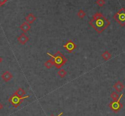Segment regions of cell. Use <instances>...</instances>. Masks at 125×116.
<instances>
[{"label":"cell","instance_id":"6da1fadb","mask_svg":"<svg viewBox=\"0 0 125 116\" xmlns=\"http://www.w3.org/2000/svg\"><path fill=\"white\" fill-rule=\"evenodd\" d=\"M89 24L99 34L104 31L110 25V21L100 12L95 13Z\"/></svg>","mask_w":125,"mask_h":116},{"label":"cell","instance_id":"7a4b0ae2","mask_svg":"<svg viewBox=\"0 0 125 116\" xmlns=\"http://www.w3.org/2000/svg\"><path fill=\"white\" fill-rule=\"evenodd\" d=\"M46 54L51 57V59L54 62V64L57 69H61L68 61L67 58L60 51L56 52L54 55L51 54L50 52H47Z\"/></svg>","mask_w":125,"mask_h":116},{"label":"cell","instance_id":"3957f363","mask_svg":"<svg viewBox=\"0 0 125 116\" xmlns=\"http://www.w3.org/2000/svg\"><path fill=\"white\" fill-rule=\"evenodd\" d=\"M29 97V96H24V97H20V96H17V94L13 93V94L9 97L8 100L9 102L13 107L17 108V107H19V106L20 105V104L22 103L23 100L26 99V98H28Z\"/></svg>","mask_w":125,"mask_h":116},{"label":"cell","instance_id":"277c9868","mask_svg":"<svg viewBox=\"0 0 125 116\" xmlns=\"http://www.w3.org/2000/svg\"><path fill=\"white\" fill-rule=\"evenodd\" d=\"M114 18L115 20L121 26H125V8L120 9L118 12L114 15Z\"/></svg>","mask_w":125,"mask_h":116},{"label":"cell","instance_id":"5b68a950","mask_svg":"<svg viewBox=\"0 0 125 116\" xmlns=\"http://www.w3.org/2000/svg\"><path fill=\"white\" fill-rule=\"evenodd\" d=\"M123 96V94H122L120 96V98L117 101H112L111 103H109V108L112 111H114V113H118V111H120V109H122V108L123 107V105L121 103L120 100L122 98V97Z\"/></svg>","mask_w":125,"mask_h":116},{"label":"cell","instance_id":"8992f818","mask_svg":"<svg viewBox=\"0 0 125 116\" xmlns=\"http://www.w3.org/2000/svg\"><path fill=\"white\" fill-rule=\"evenodd\" d=\"M63 46L65 47L66 51L69 53H72L77 47L76 45L72 40H68L65 45H63Z\"/></svg>","mask_w":125,"mask_h":116},{"label":"cell","instance_id":"52a82bcc","mask_svg":"<svg viewBox=\"0 0 125 116\" xmlns=\"http://www.w3.org/2000/svg\"><path fill=\"white\" fill-rule=\"evenodd\" d=\"M17 40L21 45H25L29 41V37L24 33H23L17 38Z\"/></svg>","mask_w":125,"mask_h":116},{"label":"cell","instance_id":"ba28073f","mask_svg":"<svg viewBox=\"0 0 125 116\" xmlns=\"http://www.w3.org/2000/svg\"><path fill=\"white\" fill-rule=\"evenodd\" d=\"M2 80L5 82H8L13 78V75L9 71H6L1 75Z\"/></svg>","mask_w":125,"mask_h":116},{"label":"cell","instance_id":"9c48e42d","mask_svg":"<svg viewBox=\"0 0 125 116\" xmlns=\"http://www.w3.org/2000/svg\"><path fill=\"white\" fill-rule=\"evenodd\" d=\"M113 88L118 92H120L123 91L124 89L125 86L123 84V83L121 82L120 81H118L113 85Z\"/></svg>","mask_w":125,"mask_h":116},{"label":"cell","instance_id":"30bf717a","mask_svg":"<svg viewBox=\"0 0 125 116\" xmlns=\"http://www.w3.org/2000/svg\"><path fill=\"white\" fill-rule=\"evenodd\" d=\"M37 18L32 14V13H30L29 14L27 15L26 17H25V21L29 24H32L34 22L36 21Z\"/></svg>","mask_w":125,"mask_h":116},{"label":"cell","instance_id":"8fae6325","mask_svg":"<svg viewBox=\"0 0 125 116\" xmlns=\"http://www.w3.org/2000/svg\"><path fill=\"white\" fill-rule=\"evenodd\" d=\"M30 24L28 23L27 22H24L20 26V29L23 32V33H26L31 29Z\"/></svg>","mask_w":125,"mask_h":116},{"label":"cell","instance_id":"7c38bea8","mask_svg":"<svg viewBox=\"0 0 125 116\" xmlns=\"http://www.w3.org/2000/svg\"><path fill=\"white\" fill-rule=\"evenodd\" d=\"M101 57L105 61H107L112 58V55L108 51H106L101 54Z\"/></svg>","mask_w":125,"mask_h":116},{"label":"cell","instance_id":"4fadbf2b","mask_svg":"<svg viewBox=\"0 0 125 116\" xmlns=\"http://www.w3.org/2000/svg\"><path fill=\"white\" fill-rule=\"evenodd\" d=\"M14 93L17 94V96H20V97H24V95L26 94L25 91L23 89H22L21 88H19Z\"/></svg>","mask_w":125,"mask_h":116},{"label":"cell","instance_id":"5bb4252c","mask_svg":"<svg viewBox=\"0 0 125 116\" xmlns=\"http://www.w3.org/2000/svg\"><path fill=\"white\" fill-rule=\"evenodd\" d=\"M44 66H45L47 69H51L53 66H54V62H52V60L50 58V60H47L45 63H44Z\"/></svg>","mask_w":125,"mask_h":116},{"label":"cell","instance_id":"9a60e30c","mask_svg":"<svg viewBox=\"0 0 125 116\" xmlns=\"http://www.w3.org/2000/svg\"><path fill=\"white\" fill-rule=\"evenodd\" d=\"M111 98L113 100V101H117L119 99L120 97L117 92L114 91L111 94Z\"/></svg>","mask_w":125,"mask_h":116},{"label":"cell","instance_id":"2e32d148","mask_svg":"<svg viewBox=\"0 0 125 116\" xmlns=\"http://www.w3.org/2000/svg\"><path fill=\"white\" fill-rule=\"evenodd\" d=\"M67 72L64 70V69H60L58 72H57V75L60 77L61 78H64L67 75Z\"/></svg>","mask_w":125,"mask_h":116},{"label":"cell","instance_id":"e0dca14e","mask_svg":"<svg viewBox=\"0 0 125 116\" xmlns=\"http://www.w3.org/2000/svg\"><path fill=\"white\" fill-rule=\"evenodd\" d=\"M86 14H85V12H84L83 10L79 9V11L78 12V17H79V18H84V17H85Z\"/></svg>","mask_w":125,"mask_h":116},{"label":"cell","instance_id":"ac0fdd59","mask_svg":"<svg viewBox=\"0 0 125 116\" xmlns=\"http://www.w3.org/2000/svg\"><path fill=\"white\" fill-rule=\"evenodd\" d=\"M105 0H96V4L100 7H102L105 4Z\"/></svg>","mask_w":125,"mask_h":116},{"label":"cell","instance_id":"d6986e66","mask_svg":"<svg viewBox=\"0 0 125 116\" xmlns=\"http://www.w3.org/2000/svg\"><path fill=\"white\" fill-rule=\"evenodd\" d=\"M7 0H0V6L2 5L3 4H4L5 2H7Z\"/></svg>","mask_w":125,"mask_h":116},{"label":"cell","instance_id":"ffe728a7","mask_svg":"<svg viewBox=\"0 0 125 116\" xmlns=\"http://www.w3.org/2000/svg\"><path fill=\"white\" fill-rule=\"evenodd\" d=\"M2 108H3V105H2L1 103V102H0V111L2 109Z\"/></svg>","mask_w":125,"mask_h":116},{"label":"cell","instance_id":"44dd1931","mask_svg":"<svg viewBox=\"0 0 125 116\" xmlns=\"http://www.w3.org/2000/svg\"><path fill=\"white\" fill-rule=\"evenodd\" d=\"M62 114H63V112H61V113H60V114H58V115H57V116H62Z\"/></svg>","mask_w":125,"mask_h":116},{"label":"cell","instance_id":"7402d4cb","mask_svg":"<svg viewBox=\"0 0 125 116\" xmlns=\"http://www.w3.org/2000/svg\"><path fill=\"white\" fill-rule=\"evenodd\" d=\"M1 62H2V58H1V57H0V63H1Z\"/></svg>","mask_w":125,"mask_h":116},{"label":"cell","instance_id":"603a6c76","mask_svg":"<svg viewBox=\"0 0 125 116\" xmlns=\"http://www.w3.org/2000/svg\"><path fill=\"white\" fill-rule=\"evenodd\" d=\"M124 1H125V0H124Z\"/></svg>","mask_w":125,"mask_h":116}]
</instances>
